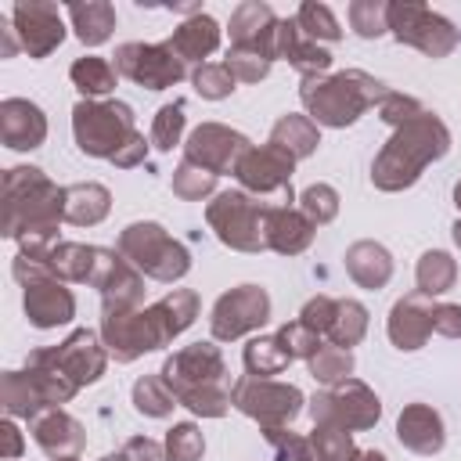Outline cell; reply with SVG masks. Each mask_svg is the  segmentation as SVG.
<instances>
[{"label": "cell", "instance_id": "6da1fadb", "mask_svg": "<svg viewBox=\"0 0 461 461\" xmlns=\"http://www.w3.org/2000/svg\"><path fill=\"white\" fill-rule=\"evenodd\" d=\"M447 148H450L447 126H443L432 112H425V115L403 122V126L385 140V148L378 151V158H375V166H371V180H375V187H382V191L411 187V184L421 176V169H425L429 162H436L439 155H447Z\"/></svg>", "mask_w": 461, "mask_h": 461}, {"label": "cell", "instance_id": "7a4b0ae2", "mask_svg": "<svg viewBox=\"0 0 461 461\" xmlns=\"http://www.w3.org/2000/svg\"><path fill=\"white\" fill-rule=\"evenodd\" d=\"M162 382L176 396V403L191 407L194 414L220 418L230 407V385H227V367L216 346L194 342L180 353H173L162 364Z\"/></svg>", "mask_w": 461, "mask_h": 461}, {"label": "cell", "instance_id": "3957f363", "mask_svg": "<svg viewBox=\"0 0 461 461\" xmlns=\"http://www.w3.org/2000/svg\"><path fill=\"white\" fill-rule=\"evenodd\" d=\"M4 198H7V238L25 241H50L58 216H65V191H58L40 169L14 166L4 176Z\"/></svg>", "mask_w": 461, "mask_h": 461}, {"label": "cell", "instance_id": "277c9868", "mask_svg": "<svg viewBox=\"0 0 461 461\" xmlns=\"http://www.w3.org/2000/svg\"><path fill=\"white\" fill-rule=\"evenodd\" d=\"M385 94H389L385 83H378L375 76H367L360 68L303 79V90H299V97H303L306 112L313 115V122H324V126H349V122H357L375 101L382 104Z\"/></svg>", "mask_w": 461, "mask_h": 461}, {"label": "cell", "instance_id": "5b68a950", "mask_svg": "<svg viewBox=\"0 0 461 461\" xmlns=\"http://www.w3.org/2000/svg\"><path fill=\"white\" fill-rule=\"evenodd\" d=\"M72 133L79 151L97 158H115L122 144L137 137L133 130V108L122 101H79L72 108Z\"/></svg>", "mask_w": 461, "mask_h": 461}, {"label": "cell", "instance_id": "8992f818", "mask_svg": "<svg viewBox=\"0 0 461 461\" xmlns=\"http://www.w3.org/2000/svg\"><path fill=\"white\" fill-rule=\"evenodd\" d=\"M119 252L130 256L155 281H176L191 267L187 249L180 241H173L158 223H130L119 234Z\"/></svg>", "mask_w": 461, "mask_h": 461}, {"label": "cell", "instance_id": "52a82bcc", "mask_svg": "<svg viewBox=\"0 0 461 461\" xmlns=\"http://www.w3.org/2000/svg\"><path fill=\"white\" fill-rule=\"evenodd\" d=\"M389 32L400 43L418 47L429 58H447L461 43V32L439 11L425 7V4H411V0L407 4L403 0L389 4Z\"/></svg>", "mask_w": 461, "mask_h": 461}, {"label": "cell", "instance_id": "ba28073f", "mask_svg": "<svg viewBox=\"0 0 461 461\" xmlns=\"http://www.w3.org/2000/svg\"><path fill=\"white\" fill-rule=\"evenodd\" d=\"M209 223L216 230V238L230 249L241 252H259L267 249V205H259L256 198L241 194V191H223L216 194V202L209 205Z\"/></svg>", "mask_w": 461, "mask_h": 461}, {"label": "cell", "instance_id": "9c48e42d", "mask_svg": "<svg viewBox=\"0 0 461 461\" xmlns=\"http://www.w3.org/2000/svg\"><path fill=\"white\" fill-rule=\"evenodd\" d=\"M310 414H313L317 425H331V429L353 432V429H371L378 421V414H382V403L364 382L346 378V382L328 385L324 393H317L313 403H310Z\"/></svg>", "mask_w": 461, "mask_h": 461}, {"label": "cell", "instance_id": "30bf717a", "mask_svg": "<svg viewBox=\"0 0 461 461\" xmlns=\"http://www.w3.org/2000/svg\"><path fill=\"white\" fill-rule=\"evenodd\" d=\"M230 403L249 418H256L263 429H281L299 414L303 393L295 385L270 382V378H241L230 389Z\"/></svg>", "mask_w": 461, "mask_h": 461}, {"label": "cell", "instance_id": "8fae6325", "mask_svg": "<svg viewBox=\"0 0 461 461\" xmlns=\"http://www.w3.org/2000/svg\"><path fill=\"white\" fill-rule=\"evenodd\" d=\"M115 72L148 90H166L180 83L187 68L169 43H122L115 50Z\"/></svg>", "mask_w": 461, "mask_h": 461}, {"label": "cell", "instance_id": "7c38bea8", "mask_svg": "<svg viewBox=\"0 0 461 461\" xmlns=\"http://www.w3.org/2000/svg\"><path fill=\"white\" fill-rule=\"evenodd\" d=\"M104 346L112 349V357L115 360H133V357H140V353H148V349H158V346H166L169 339H166V331H162V324H158V317H155V310H140V313H130V310H122V313H104Z\"/></svg>", "mask_w": 461, "mask_h": 461}, {"label": "cell", "instance_id": "4fadbf2b", "mask_svg": "<svg viewBox=\"0 0 461 461\" xmlns=\"http://www.w3.org/2000/svg\"><path fill=\"white\" fill-rule=\"evenodd\" d=\"M270 317V295L259 285H241L212 306V339H238Z\"/></svg>", "mask_w": 461, "mask_h": 461}, {"label": "cell", "instance_id": "5bb4252c", "mask_svg": "<svg viewBox=\"0 0 461 461\" xmlns=\"http://www.w3.org/2000/svg\"><path fill=\"white\" fill-rule=\"evenodd\" d=\"M11 25H14V36H18L22 50H29V58H47L65 40V22H61L58 4H43V0L14 4L11 7Z\"/></svg>", "mask_w": 461, "mask_h": 461}, {"label": "cell", "instance_id": "9a60e30c", "mask_svg": "<svg viewBox=\"0 0 461 461\" xmlns=\"http://www.w3.org/2000/svg\"><path fill=\"white\" fill-rule=\"evenodd\" d=\"M245 151H249V140L238 130H227L216 122H205L187 137V162L209 169L212 176L234 173L238 162L245 158Z\"/></svg>", "mask_w": 461, "mask_h": 461}, {"label": "cell", "instance_id": "2e32d148", "mask_svg": "<svg viewBox=\"0 0 461 461\" xmlns=\"http://www.w3.org/2000/svg\"><path fill=\"white\" fill-rule=\"evenodd\" d=\"M292 166H295V158H292L285 148H277V144H263V148H249L234 173H238V180H241L249 191L277 194V198H281V194L292 191V184H288Z\"/></svg>", "mask_w": 461, "mask_h": 461}, {"label": "cell", "instance_id": "e0dca14e", "mask_svg": "<svg viewBox=\"0 0 461 461\" xmlns=\"http://www.w3.org/2000/svg\"><path fill=\"white\" fill-rule=\"evenodd\" d=\"M47 357H50V364H54L61 375H68L76 385H90V382H97L101 371H104V349L97 346V335H94L90 328L72 331L61 346L47 349Z\"/></svg>", "mask_w": 461, "mask_h": 461}, {"label": "cell", "instance_id": "ac0fdd59", "mask_svg": "<svg viewBox=\"0 0 461 461\" xmlns=\"http://www.w3.org/2000/svg\"><path fill=\"white\" fill-rule=\"evenodd\" d=\"M277 14L270 4H259V0H245L234 7L230 14V47H241V50H259L267 58H277L274 50V40H277Z\"/></svg>", "mask_w": 461, "mask_h": 461}, {"label": "cell", "instance_id": "d6986e66", "mask_svg": "<svg viewBox=\"0 0 461 461\" xmlns=\"http://www.w3.org/2000/svg\"><path fill=\"white\" fill-rule=\"evenodd\" d=\"M0 137H4V144L14 148V151H32V148H40L43 137H47V119H43V112H40L32 101H25V97H7V101L0 104Z\"/></svg>", "mask_w": 461, "mask_h": 461}, {"label": "cell", "instance_id": "ffe728a7", "mask_svg": "<svg viewBox=\"0 0 461 461\" xmlns=\"http://www.w3.org/2000/svg\"><path fill=\"white\" fill-rule=\"evenodd\" d=\"M432 310H436V303H429L425 292H414L393 306L389 339L396 342V349H421L425 346V339L432 335Z\"/></svg>", "mask_w": 461, "mask_h": 461}, {"label": "cell", "instance_id": "44dd1931", "mask_svg": "<svg viewBox=\"0 0 461 461\" xmlns=\"http://www.w3.org/2000/svg\"><path fill=\"white\" fill-rule=\"evenodd\" d=\"M274 50H277V58H288L306 79H313V76H321V72L331 68V50H324L317 40H310V36L299 29L295 18H285V22L277 25Z\"/></svg>", "mask_w": 461, "mask_h": 461}, {"label": "cell", "instance_id": "7402d4cb", "mask_svg": "<svg viewBox=\"0 0 461 461\" xmlns=\"http://www.w3.org/2000/svg\"><path fill=\"white\" fill-rule=\"evenodd\" d=\"M25 313L36 328H58L72 321L76 303L68 288H61L54 277H43V281L25 285Z\"/></svg>", "mask_w": 461, "mask_h": 461}, {"label": "cell", "instance_id": "603a6c76", "mask_svg": "<svg viewBox=\"0 0 461 461\" xmlns=\"http://www.w3.org/2000/svg\"><path fill=\"white\" fill-rule=\"evenodd\" d=\"M267 249H277V252H303L313 238V220L292 205H267Z\"/></svg>", "mask_w": 461, "mask_h": 461}, {"label": "cell", "instance_id": "cb8c5ba5", "mask_svg": "<svg viewBox=\"0 0 461 461\" xmlns=\"http://www.w3.org/2000/svg\"><path fill=\"white\" fill-rule=\"evenodd\" d=\"M396 439L414 454H436V450H443L447 436H443L439 414L429 403H411V407H403V414L396 421Z\"/></svg>", "mask_w": 461, "mask_h": 461}, {"label": "cell", "instance_id": "d4e9b609", "mask_svg": "<svg viewBox=\"0 0 461 461\" xmlns=\"http://www.w3.org/2000/svg\"><path fill=\"white\" fill-rule=\"evenodd\" d=\"M32 439L50 454V457H76L79 447L86 443L83 425L61 411H47L40 418H32Z\"/></svg>", "mask_w": 461, "mask_h": 461}, {"label": "cell", "instance_id": "484cf974", "mask_svg": "<svg viewBox=\"0 0 461 461\" xmlns=\"http://www.w3.org/2000/svg\"><path fill=\"white\" fill-rule=\"evenodd\" d=\"M184 61H202V58H209L216 47H220V25H216V18H209V14H191L187 22H180L176 29H173V36L166 40Z\"/></svg>", "mask_w": 461, "mask_h": 461}, {"label": "cell", "instance_id": "4316f807", "mask_svg": "<svg viewBox=\"0 0 461 461\" xmlns=\"http://www.w3.org/2000/svg\"><path fill=\"white\" fill-rule=\"evenodd\" d=\"M76 36L86 43V47H101L112 29H115V7L108 0H86V4H68L65 7Z\"/></svg>", "mask_w": 461, "mask_h": 461}, {"label": "cell", "instance_id": "83f0119b", "mask_svg": "<svg viewBox=\"0 0 461 461\" xmlns=\"http://www.w3.org/2000/svg\"><path fill=\"white\" fill-rule=\"evenodd\" d=\"M346 270L357 285L364 288H382L389 277H393V259L382 245L375 241H357L349 252H346Z\"/></svg>", "mask_w": 461, "mask_h": 461}, {"label": "cell", "instance_id": "f1b7e54d", "mask_svg": "<svg viewBox=\"0 0 461 461\" xmlns=\"http://www.w3.org/2000/svg\"><path fill=\"white\" fill-rule=\"evenodd\" d=\"M108 216V191L101 184H72L65 187V220L68 223H101Z\"/></svg>", "mask_w": 461, "mask_h": 461}, {"label": "cell", "instance_id": "f546056e", "mask_svg": "<svg viewBox=\"0 0 461 461\" xmlns=\"http://www.w3.org/2000/svg\"><path fill=\"white\" fill-rule=\"evenodd\" d=\"M94 263H97V249L90 245H76V241H58L47 256L50 277H65V281H90L94 277Z\"/></svg>", "mask_w": 461, "mask_h": 461}, {"label": "cell", "instance_id": "4dcf8cb0", "mask_svg": "<svg viewBox=\"0 0 461 461\" xmlns=\"http://www.w3.org/2000/svg\"><path fill=\"white\" fill-rule=\"evenodd\" d=\"M270 144L285 148L292 158H306L321 144V133L306 115H281L277 126L270 130Z\"/></svg>", "mask_w": 461, "mask_h": 461}, {"label": "cell", "instance_id": "1f68e13d", "mask_svg": "<svg viewBox=\"0 0 461 461\" xmlns=\"http://www.w3.org/2000/svg\"><path fill=\"white\" fill-rule=\"evenodd\" d=\"M151 310H155V317H158L166 339H173V335H180V331L194 321V313H198V295L187 292V288H173V292H169L162 303H155Z\"/></svg>", "mask_w": 461, "mask_h": 461}, {"label": "cell", "instance_id": "d6a6232c", "mask_svg": "<svg viewBox=\"0 0 461 461\" xmlns=\"http://www.w3.org/2000/svg\"><path fill=\"white\" fill-rule=\"evenodd\" d=\"M4 407H7V414H18V418H40L47 400L40 396V389L32 385L29 375L7 371L4 375Z\"/></svg>", "mask_w": 461, "mask_h": 461}, {"label": "cell", "instance_id": "836d02e7", "mask_svg": "<svg viewBox=\"0 0 461 461\" xmlns=\"http://www.w3.org/2000/svg\"><path fill=\"white\" fill-rule=\"evenodd\" d=\"M68 76H72V83L79 86V94H86V101H94V97H101V94H108L112 86H115V65L112 61H104V58H79L72 68H68Z\"/></svg>", "mask_w": 461, "mask_h": 461}, {"label": "cell", "instance_id": "e575fe53", "mask_svg": "<svg viewBox=\"0 0 461 461\" xmlns=\"http://www.w3.org/2000/svg\"><path fill=\"white\" fill-rule=\"evenodd\" d=\"M288 349L281 346V339L274 335V339H252L249 346H245V367H249V375L252 378H267V375H277V371H285L288 367Z\"/></svg>", "mask_w": 461, "mask_h": 461}, {"label": "cell", "instance_id": "d590c367", "mask_svg": "<svg viewBox=\"0 0 461 461\" xmlns=\"http://www.w3.org/2000/svg\"><path fill=\"white\" fill-rule=\"evenodd\" d=\"M364 331H367V310L360 303H353V299H342L335 306V321L328 328L331 342L342 346V349H349V346H357L364 339Z\"/></svg>", "mask_w": 461, "mask_h": 461}, {"label": "cell", "instance_id": "8d00e7d4", "mask_svg": "<svg viewBox=\"0 0 461 461\" xmlns=\"http://www.w3.org/2000/svg\"><path fill=\"white\" fill-rule=\"evenodd\" d=\"M454 277H457V267H454V259L447 252H425L418 259V292L439 295V292H447L454 285Z\"/></svg>", "mask_w": 461, "mask_h": 461}, {"label": "cell", "instance_id": "74e56055", "mask_svg": "<svg viewBox=\"0 0 461 461\" xmlns=\"http://www.w3.org/2000/svg\"><path fill=\"white\" fill-rule=\"evenodd\" d=\"M306 364H310V375H313L317 382L339 385V382H346L349 371H353V353L342 349V346H321Z\"/></svg>", "mask_w": 461, "mask_h": 461}, {"label": "cell", "instance_id": "f35d334b", "mask_svg": "<svg viewBox=\"0 0 461 461\" xmlns=\"http://www.w3.org/2000/svg\"><path fill=\"white\" fill-rule=\"evenodd\" d=\"M346 18H349L353 32L364 40L389 32V4H382V0H353L346 7Z\"/></svg>", "mask_w": 461, "mask_h": 461}, {"label": "cell", "instance_id": "ab89813d", "mask_svg": "<svg viewBox=\"0 0 461 461\" xmlns=\"http://www.w3.org/2000/svg\"><path fill=\"white\" fill-rule=\"evenodd\" d=\"M295 22H299V29H303L310 40H339V36H342V29H339L331 7H328V4H317V0L299 4Z\"/></svg>", "mask_w": 461, "mask_h": 461}, {"label": "cell", "instance_id": "60d3db41", "mask_svg": "<svg viewBox=\"0 0 461 461\" xmlns=\"http://www.w3.org/2000/svg\"><path fill=\"white\" fill-rule=\"evenodd\" d=\"M133 407L148 418H166L173 407H176V396L166 389V382L158 378H140L133 385Z\"/></svg>", "mask_w": 461, "mask_h": 461}, {"label": "cell", "instance_id": "b9f144b4", "mask_svg": "<svg viewBox=\"0 0 461 461\" xmlns=\"http://www.w3.org/2000/svg\"><path fill=\"white\" fill-rule=\"evenodd\" d=\"M202 450H205V439L191 421H180L169 429V436H166V457L169 461H198Z\"/></svg>", "mask_w": 461, "mask_h": 461}, {"label": "cell", "instance_id": "7bdbcfd3", "mask_svg": "<svg viewBox=\"0 0 461 461\" xmlns=\"http://www.w3.org/2000/svg\"><path fill=\"white\" fill-rule=\"evenodd\" d=\"M270 61L274 58H267L259 50H241V47H230L227 58H223V65L230 68V76L241 79V83H259L270 72Z\"/></svg>", "mask_w": 461, "mask_h": 461}, {"label": "cell", "instance_id": "ee69618b", "mask_svg": "<svg viewBox=\"0 0 461 461\" xmlns=\"http://www.w3.org/2000/svg\"><path fill=\"white\" fill-rule=\"evenodd\" d=\"M191 83H194V90L202 94V97H209V101H220V97H227V94H234V76H230V68L220 61V65H198L194 68V76H191Z\"/></svg>", "mask_w": 461, "mask_h": 461}, {"label": "cell", "instance_id": "f6af8a7d", "mask_svg": "<svg viewBox=\"0 0 461 461\" xmlns=\"http://www.w3.org/2000/svg\"><path fill=\"white\" fill-rule=\"evenodd\" d=\"M180 130H184V101H173V104H162L155 122H151V144L169 151L176 140H180Z\"/></svg>", "mask_w": 461, "mask_h": 461}, {"label": "cell", "instance_id": "bcb514c9", "mask_svg": "<svg viewBox=\"0 0 461 461\" xmlns=\"http://www.w3.org/2000/svg\"><path fill=\"white\" fill-rule=\"evenodd\" d=\"M310 447H313V457H317V461H346V457L353 454L349 432L331 429V425H317Z\"/></svg>", "mask_w": 461, "mask_h": 461}, {"label": "cell", "instance_id": "7dc6e473", "mask_svg": "<svg viewBox=\"0 0 461 461\" xmlns=\"http://www.w3.org/2000/svg\"><path fill=\"white\" fill-rule=\"evenodd\" d=\"M212 184H216V176L209 173V169H202V166H194V162H180V169L173 173V191L180 194V198H202V194H209L212 191Z\"/></svg>", "mask_w": 461, "mask_h": 461}, {"label": "cell", "instance_id": "c3c4849f", "mask_svg": "<svg viewBox=\"0 0 461 461\" xmlns=\"http://www.w3.org/2000/svg\"><path fill=\"white\" fill-rule=\"evenodd\" d=\"M303 212L313 220V223H328L335 220L339 212V194L328 187V184H313L303 191Z\"/></svg>", "mask_w": 461, "mask_h": 461}, {"label": "cell", "instance_id": "681fc988", "mask_svg": "<svg viewBox=\"0 0 461 461\" xmlns=\"http://www.w3.org/2000/svg\"><path fill=\"white\" fill-rule=\"evenodd\" d=\"M378 115H382L385 122H393V126H403V122H411V119L425 115V108H421V101H414V97H407V94L389 90V94L382 97V104H378Z\"/></svg>", "mask_w": 461, "mask_h": 461}, {"label": "cell", "instance_id": "f907efd6", "mask_svg": "<svg viewBox=\"0 0 461 461\" xmlns=\"http://www.w3.org/2000/svg\"><path fill=\"white\" fill-rule=\"evenodd\" d=\"M277 339H281V346L288 349V357L295 360V357H303V360H310L317 349H321V342H317V335L310 331V328H303L299 321L295 324H285L281 331H277Z\"/></svg>", "mask_w": 461, "mask_h": 461}, {"label": "cell", "instance_id": "816d5d0a", "mask_svg": "<svg viewBox=\"0 0 461 461\" xmlns=\"http://www.w3.org/2000/svg\"><path fill=\"white\" fill-rule=\"evenodd\" d=\"M335 299H328V295H317V299H310L306 306H303V313H299V324L303 328H310L313 335H328V328H331V321H335Z\"/></svg>", "mask_w": 461, "mask_h": 461}, {"label": "cell", "instance_id": "f5cc1de1", "mask_svg": "<svg viewBox=\"0 0 461 461\" xmlns=\"http://www.w3.org/2000/svg\"><path fill=\"white\" fill-rule=\"evenodd\" d=\"M432 331L447 335V339H461V306H450V303H439L432 310Z\"/></svg>", "mask_w": 461, "mask_h": 461}, {"label": "cell", "instance_id": "db71d44e", "mask_svg": "<svg viewBox=\"0 0 461 461\" xmlns=\"http://www.w3.org/2000/svg\"><path fill=\"white\" fill-rule=\"evenodd\" d=\"M119 457H122V461H166L162 447H158L155 439H148V436H137V439H130V443L119 450Z\"/></svg>", "mask_w": 461, "mask_h": 461}, {"label": "cell", "instance_id": "11a10c76", "mask_svg": "<svg viewBox=\"0 0 461 461\" xmlns=\"http://www.w3.org/2000/svg\"><path fill=\"white\" fill-rule=\"evenodd\" d=\"M144 151H148V144H144V137H140V133H137V137H133V140H130V144H122V148H119V155H115V158H112V162H115V166H122V169H126V166H137V162H140V158H144Z\"/></svg>", "mask_w": 461, "mask_h": 461}, {"label": "cell", "instance_id": "9f6ffc18", "mask_svg": "<svg viewBox=\"0 0 461 461\" xmlns=\"http://www.w3.org/2000/svg\"><path fill=\"white\" fill-rule=\"evenodd\" d=\"M0 432H4V457H18L22 454V436H18L14 421H4Z\"/></svg>", "mask_w": 461, "mask_h": 461}, {"label": "cell", "instance_id": "6f0895ef", "mask_svg": "<svg viewBox=\"0 0 461 461\" xmlns=\"http://www.w3.org/2000/svg\"><path fill=\"white\" fill-rule=\"evenodd\" d=\"M349 461H385V454H378V450H353Z\"/></svg>", "mask_w": 461, "mask_h": 461}, {"label": "cell", "instance_id": "680465c9", "mask_svg": "<svg viewBox=\"0 0 461 461\" xmlns=\"http://www.w3.org/2000/svg\"><path fill=\"white\" fill-rule=\"evenodd\" d=\"M454 241H457V245H461V220H457V223H454Z\"/></svg>", "mask_w": 461, "mask_h": 461}, {"label": "cell", "instance_id": "91938a15", "mask_svg": "<svg viewBox=\"0 0 461 461\" xmlns=\"http://www.w3.org/2000/svg\"><path fill=\"white\" fill-rule=\"evenodd\" d=\"M454 202H457V209H461V180H457V187H454Z\"/></svg>", "mask_w": 461, "mask_h": 461}, {"label": "cell", "instance_id": "94428289", "mask_svg": "<svg viewBox=\"0 0 461 461\" xmlns=\"http://www.w3.org/2000/svg\"><path fill=\"white\" fill-rule=\"evenodd\" d=\"M101 461H122V457H119V454H108V457H101Z\"/></svg>", "mask_w": 461, "mask_h": 461}, {"label": "cell", "instance_id": "6125c7cd", "mask_svg": "<svg viewBox=\"0 0 461 461\" xmlns=\"http://www.w3.org/2000/svg\"><path fill=\"white\" fill-rule=\"evenodd\" d=\"M58 461H76V457H58Z\"/></svg>", "mask_w": 461, "mask_h": 461}]
</instances>
